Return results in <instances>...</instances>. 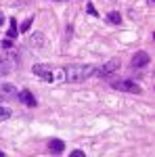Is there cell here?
<instances>
[{
	"mask_svg": "<svg viewBox=\"0 0 155 157\" xmlns=\"http://www.w3.org/2000/svg\"><path fill=\"white\" fill-rule=\"evenodd\" d=\"M92 73H95V67H92V65L73 63V65H67V67H65V82L78 84V82H84L86 78H90Z\"/></svg>",
	"mask_w": 155,
	"mask_h": 157,
	"instance_id": "obj_1",
	"label": "cell"
},
{
	"mask_svg": "<svg viewBox=\"0 0 155 157\" xmlns=\"http://www.w3.org/2000/svg\"><path fill=\"white\" fill-rule=\"evenodd\" d=\"M32 71H34V75H38L40 80H44V82H52L55 80V73H52V67L50 65H34L32 67Z\"/></svg>",
	"mask_w": 155,
	"mask_h": 157,
	"instance_id": "obj_2",
	"label": "cell"
},
{
	"mask_svg": "<svg viewBox=\"0 0 155 157\" xmlns=\"http://www.w3.org/2000/svg\"><path fill=\"white\" fill-rule=\"evenodd\" d=\"M118 69H119V59H111V61H107V63L99 69L96 75H99V78H109L111 73H115Z\"/></svg>",
	"mask_w": 155,
	"mask_h": 157,
	"instance_id": "obj_3",
	"label": "cell"
},
{
	"mask_svg": "<svg viewBox=\"0 0 155 157\" xmlns=\"http://www.w3.org/2000/svg\"><path fill=\"white\" fill-rule=\"evenodd\" d=\"M113 88H118V90H126V92H132V94H138V92H141V86L134 84L132 80H122V82H113Z\"/></svg>",
	"mask_w": 155,
	"mask_h": 157,
	"instance_id": "obj_4",
	"label": "cell"
},
{
	"mask_svg": "<svg viewBox=\"0 0 155 157\" xmlns=\"http://www.w3.org/2000/svg\"><path fill=\"white\" fill-rule=\"evenodd\" d=\"M149 55L145 52V50H138L134 57H132V61H130V65L134 67V69H141V67H145V65H149Z\"/></svg>",
	"mask_w": 155,
	"mask_h": 157,
	"instance_id": "obj_5",
	"label": "cell"
},
{
	"mask_svg": "<svg viewBox=\"0 0 155 157\" xmlns=\"http://www.w3.org/2000/svg\"><path fill=\"white\" fill-rule=\"evenodd\" d=\"M13 67H15V61L11 59V55H9V57H0V75L11 73Z\"/></svg>",
	"mask_w": 155,
	"mask_h": 157,
	"instance_id": "obj_6",
	"label": "cell"
},
{
	"mask_svg": "<svg viewBox=\"0 0 155 157\" xmlns=\"http://www.w3.org/2000/svg\"><path fill=\"white\" fill-rule=\"evenodd\" d=\"M19 101H23L27 107H36V98H34V94L29 90H21L19 92Z\"/></svg>",
	"mask_w": 155,
	"mask_h": 157,
	"instance_id": "obj_7",
	"label": "cell"
},
{
	"mask_svg": "<svg viewBox=\"0 0 155 157\" xmlns=\"http://www.w3.org/2000/svg\"><path fill=\"white\" fill-rule=\"evenodd\" d=\"M48 149H50L52 153H63V151H65V143L59 140V138H52V140L48 143Z\"/></svg>",
	"mask_w": 155,
	"mask_h": 157,
	"instance_id": "obj_8",
	"label": "cell"
},
{
	"mask_svg": "<svg viewBox=\"0 0 155 157\" xmlns=\"http://www.w3.org/2000/svg\"><path fill=\"white\" fill-rule=\"evenodd\" d=\"M17 34H19L17 21H15V19H11V25H9V40H11V38H17Z\"/></svg>",
	"mask_w": 155,
	"mask_h": 157,
	"instance_id": "obj_9",
	"label": "cell"
},
{
	"mask_svg": "<svg viewBox=\"0 0 155 157\" xmlns=\"http://www.w3.org/2000/svg\"><path fill=\"white\" fill-rule=\"evenodd\" d=\"M107 21L109 23H119L122 21V15L118 11H111V13H107Z\"/></svg>",
	"mask_w": 155,
	"mask_h": 157,
	"instance_id": "obj_10",
	"label": "cell"
},
{
	"mask_svg": "<svg viewBox=\"0 0 155 157\" xmlns=\"http://www.w3.org/2000/svg\"><path fill=\"white\" fill-rule=\"evenodd\" d=\"M9 117H11V109H9V107H4V105L0 103V121L9 120Z\"/></svg>",
	"mask_w": 155,
	"mask_h": 157,
	"instance_id": "obj_11",
	"label": "cell"
},
{
	"mask_svg": "<svg viewBox=\"0 0 155 157\" xmlns=\"http://www.w3.org/2000/svg\"><path fill=\"white\" fill-rule=\"evenodd\" d=\"M32 44L34 46H42L44 44V34H34L32 36Z\"/></svg>",
	"mask_w": 155,
	"mask_h": 157,
	"instance_id": "obj_12",
	"label": "cell"
},
{
	"mask_svg": "<svg viewBox=\"0 0 155 157\" xmlns=\"http://www.w3.org/2000/svg\"><path fill=\"white\" fill-rule=\"evenodd\" d=\"M32 23H34V19H32V17H27V19H25L23 23H21V27H19V32H27V29L32 27Z\"/></svg>",
	"mask_w": 155,
	"mask_h": 157,
	"instance_id": "obj_13",
	"label": "cell"
},
{
	"mask_svg": "<svg viewBox=\"0 0 155 157\" xmlns=\"http://www.w3.org/2000/svg\"><path fill=\"white\" fill-rule=\"evenodd\" d=\"M2 92H4V94H15V86L4 84V86H2Z\"/></svg>",
	"mask_w": 155,
	"mask_h": 157,
	"instance_id": "obj_14",
	"label": "cell"
},
{
	"mask_svg": "<svg viewBox=\"0 0 155 157\" xmlns=\"http://www.w3.org/2000/svg\"><path fill=\"white\" fill-rule=\"evenodd\" d=\"M4 23V15H2V11H0V25Z\"/></svg>",
	"mask_w": 155,
	"mask_h": 157,
	"instance_id": "obj_15",
	"label": "cell"
},
{
	"mask_svg": "<svg viewBox=\"0 0 155 157\" xmlns=\"http://www.w3.org/2000/svg\"><path fill=\"white\" fill-rule=\"evenodd\" d=\"M0 157H4V153H2V151H0Z\"/></svg>",
	"mask_w": 155,
	"mask_h": 157,
	"instance_id": "obj_16",
	"label": "cell"
}]
</instances>
